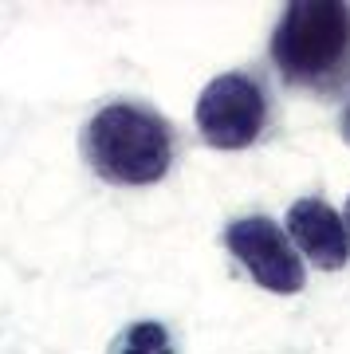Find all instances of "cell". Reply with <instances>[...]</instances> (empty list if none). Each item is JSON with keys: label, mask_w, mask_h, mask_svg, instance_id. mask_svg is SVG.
<instances>
[{"label": "cell", "mask_w": 350, "mask_h": 354, "mask_svg": "<svg viewBox=\"0 0 350 354\" xmlns=\"http://www.w3.org/2000/svg\"><path fill=\"white\" fill-rule=\"evenodd\" d=\"M197 134L213 150H248L272 130V95L256 71H225L197 95Z\"/></svg>", "instance_id": "obj_3"}, {"label": "cell", "mask_w": 350, "mask_h": 354, "mask_svg": "<svg viewBox=\"0 0 350 354\" xmlns=\"http://www.w3.org/2000/svg\"><path fill=\"white\" fill-rule=\"evenodd\" d=\"M338 130H342V142L350 146V102H347V111H342V122H338Z\"/></svg>", "instance_id": "obj_7"}, {"label": "cell", "mask_w": 350, "mask_h": 354, "mask_svg": "<svg viewBox=\"0 0 350 354\" xmlns=\"http://www.w3.org/2000/svg\"><path fill=\"white\" fill-rule=\"evenodd\" d=\"M284 232L295 244V252H303L315 268H323V272L347 268V260H350L347 225H342V213L335 205H326L323 197H300L288 209Z\"/></svg>", "instance_id": "obj_5"}, {"label": "cell", "mask_w": 350, "mask_h": 354, "mask_svg": "<svg viewBox=\"0 0 350 354\" xmlns=\"http://www.w3.org/2000/svg\"><path fill=\"white\" fill-rule=\"evenodd\" d=\"M225 248L252 276V283H260V288L272 291V295H295V291H303V283H307L303 256L295 252V244L288 241L284 225H275L272 216L252 213V216L228 221Z\"/></svg>", "instance_id": "obj_4"}, {"label": "cell", "mask_w": 350, "mask_h": 354, "mask_svg": "<svg viewBox=\"0 0 350 354\" xmlns=\"http://www.w3.org/2000/svg\"><path fill=\"white\" fill-rule=\"evenodd\" d=\"M342 225H347V236H350V197H347V209H342Z\"/></svg>", "instance_id": "obj_8"}, {"label": "cell", "mask_w": 350, "mask_h": 354, "mask_svg": "<svg viewBox=\"0 0 350 354\" xmlns=\"http://www.w3.org/2000/svg\"><path fill=\"white\" fill-rule=\"evenodd\" d=\"M181 134L158 106L142 99H111L79 130V158L107 185H158L177 162Z\"/></svg>", "instance_id": "obj_1"}, {"label": "cell", "mask_w": 350, "mask_h": 354, "mask_svg": "<svg viewBox=\"0 0 350 354\" xmlns=\"http://www.w3.org/2000/svg\"><path fill=\"white\" fill-rule=\"evenodd\" d=\"M107 354H177V342H174V335H169L165 323H158V319H138V323H126L114 335Z\"/></svg>", "instance_id": "obj_6"}, {"label": "cell", "mask_w": 350, "mask_h": 354, "mask_svg": "<svg viewBox=\"0 0 350 354\" xmlns=\"http://www.w3.org/2000/svg\"><path fill=\"white\" fill-rule=\"evenodd\" d=\"M272 64L291 91L338 99L350 87V4L291 0L275 20Z\"/></svg>", "instance_id": "obj_2"}]
</instances>
